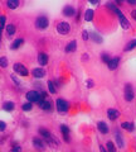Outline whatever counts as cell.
<instances>
[{
  "label": "cell",
  "instance_id": "cell-1",
  "mask_svg": "<svg viewBox=\"0 0 136 152\" xmlns=\"http://www.w3.org/2000/svg\"><path fill=\"white\" fill-rule=\"evenodd\" d=\"M25 98H27V100H28V102L38 103L40 99H42V98H44V96H42V95H40L38 91H35V90H30V91H28V93H27Z\"/></svg>",
  "mask_w": 136,
  "mask_h": 152
},
{
  "label": "cell",
  "instance_id": "cell-2",
  "mask_svg": "<svg viewBox=\"0 0 136 152\" xmlns=\"http://www.w3.org/2000/svg\"><path fill=\"white\" fill-rule=\"evenodd\" d=\"M49 26V20H48V18L44 17V15H42V17H38L37 18V20H35V27L38 28V29H45L47 27Z\"/></svg>",
  "mask_w": 136,
  "mask_h": 152
},
{
  "label": "cell",
  "instance_id": "cell-3",
  "mask_svg": "<svg viewBox=\"0 0 136 152\" xmlns=\"http://www.w3.org/2000/svg\"><path fill=\"white\" fill-rule=\"evenodd\" d=\"M55 105H57V110L60 112V113H65V112H68V103L64 100V99H57L55 100Z\"/></svg>",
  "mask_w": 136,
  "mask_h": 152
},
{
  "label": "cell",
  "instance_id": "cell-4",
  "mask_svg": "<svg viewBox=\"0 0 136 152\" xmlns=\"http://www.w3.org/2000/svg\"><path fill=\"white\" fill-rule=\"evenodd\" d=\"M57 32L60 33V34H68V33L71 32V27H69L68 23L60 22V23H58V26H57Z\"/></svg>",
  "mask_w": 136,
  "mask_h": 152
},
{
  "label": "cell",
  "instance_id": "cell-5",
  "mask_svg": "<svg viewBox=\"0 0 136 152\" xmlns=\"http://www.w3.org/2000/svg\"><path fill=\"white\" fill-rule=\"evenodd\" d=\"M14 71H15L18 75H20V76H28V74H29L28 69L23 64H15L14 65Z\"/></svg>",
  "mask_w": 136,
  "mask_h": 152
},
{
  "label": "cell",
  "instance_id": "cell-6",
  "mask_svg": "<svg viewBox=\"0 0 136 152\" xmlns=\"http://www.w3.org/2000/svg\"><path fill=\"white\" fill-rule=\"evenodd\" d=\"M125 99L127 102H132L134 99V91H132V86L130 84H127L125 86Z\"/></svg>",
  "mask_w": 136,
  "mask_h": 152
},
{
  "label": "cell",
  "instance_id": "cell-7",
  "mask_svg": "<svg viewBox=\"0 0 136 152\" xmlns=\"http://www.w3.org/2000/svg\"><path fill=\"white\" fill-rule=\"evenodd\" d=\"M38 104H39V107L43 109V110H50V109H52V104H50L49 100H47L45 98H42L38 102Z\"/></svg>",
  "mask_w": 136,
  "mask_h": 152
},
{
  "label": "cell",
  "instance_id": "cell-8",
  "mask_svg": "<svg viewBox=\"0 0 136 152\" xmlns=\"http://www.w3.org/2000/svg\"><path fill=\"white\" fill-rule=\"evenodd\" d=\"M107 117L110 118L111 121H116L117 118L120 117V112L119 110H116V109H109V110H107Z\"/></svg>",
  "mask_w": 136,
  "mask_h": 152
},
{
  "label": "cell",
  "instance_id": "cell-9",
  "mask_svg": "<svg viewBox=\"0 0 136 152\" xmlns=\"http://www.w3.org/2000/svg\"><path fill=\"white\" fill-rule=\"evenodd\" d=\"M74 14H76V10H74V8L72 5H67L63 8V15L64 17H73Z\"/></svg>",
  "mask_w": 136,
  "mask_h": 152
},
{
  "label": "cell",
  "instance_id": "cell-10",
  "mask_svg": "<svg viewBox=\"0 0 136 152\" xmlns=\"http://www.w3.org/2000/svg\"><path fill=\"white\" fill-rule=\"evenodd\" d=\"M32 75L34 76L35 79H42V77H44L45 76V71L43 69H40V67L39 69H34L32 71Z\"/></svg>",
  "mask_w": 136,
  "mask_h": 152
},
{
  "label": "cell",
  "instance_id": "cell-11",
  "mask_svg": "<svg viewBox=\"0 0 136 152\" xmlns=\"http://www.w3.org/2000/svg\"><path fill=\"white\" fill-rule=\"evenodd\" d=\"M119 64H120V58L119 57H115V58H111L109 62H107V66H109L110 70H115V69H117Z\"/></svg>",
  "mask_w": 136,
  "mask_h": 152
},
{
  "label": "cell",
  "instance_id": "cell-12",
  "mask_svg": "<svg viewBox=\"0 0 136 152\" xmlns=\"http://www.w3.org/2000/svg\"><path fill=\"white\" fill-rule=\"evenodd\" d=\"M33 146H34L37 150H44V143H43V141H42L40 138H38V137L33 138Z\"/></svg>",
  "mask_w": 136,
  "mask_h": 152
},
{
  "label": "cell",
  "instance_id": "cell-13",
  "mask_svg": "<svg viewBox=\"0 0 136 152\" xmlns=\"http://www.w3.org/2000/svg\"><path fill=\"white\" fill-rule=\"evenodd\" d=\"M97 128L98 131H100L102 134H106V133H109V127H107V124L105 122H98L97 123Z\"/></svg>",
  "mask_w": 136,
  "mask_h": 152
},
{
  "label": "cell",
  "instance_id": "cell-14",
  "mask_svg": "<svg viewBox=\"0 0 136 152\" xmlns=\"http://www.w3.org/2000/svg\"><path fill=\"white\" fill-rule=\"evenodd\" d=\"M39 133H40V136L43 137V138L47 140V142H49L50 138H52V134H50V132L48 129H45V128H40L39 129Z\"/></svg>",
  "mask_w": 136,
  "mask_h": 152
},
{
  "label": "cell",
  "instance_id": "cell-15",
  "mask_svg": "<svg viewBox=\"0 0 136 152\" xmlns=\"http://www.w3.org/2000/svg\"><path fill=\"white\" fill-rule=\"evenodd\" d=\"M60 131H62V134H63V138L65 142H69V128L67 126H60Z\"/></svg>",
  "mask_w": 136,
  "mask_h": 152
},
{
  "label": "cell",
  "instance_id": "cell-16",
  "mask_svg": "<svg viewBox=\"0 0 136 152\" xmlns=\"http://www.w3.org/2000/svg\"><path fill=\"white\" fill-rule=\"evenodd\" d=\"M38 62L40 66H44L48 64V56H47L45 53H39L38 55Z\"/></svg>",
  "mask_w": 136,
  "mask_h": 152
},
{
  "label": "cell",
  "instance_id": "cell-17",
  "mask_svg": "<svg viewBox=\"0 0 136 152\" xmlns=\"http://www.w3.org/2000/svg\"><path fill=\"white\" fill-rule=\"evenodd\" d=\"M3 108H4V110H6V112H13L14 109H15V104L13 102H5Z\"/></svg>",
  "mask_w": 136,
  "mask_h": 152
},
{
  "label": "cell",
  "instance_id": "cell-18",
  "mask_svg": "<svg viewBox=\"0 0 136 152\" xmlns=\"http://www.w3.org/2000/svg\"><path fill=\"white\" fill-rule=\"evenodd\" d=\"M24 43V39L23 38H18V39H15L13 42V45H12V50H18L19 47H22V45Z\"/></svg>",
  "mask_w": 136,
  "mask_h": 152
},
{
  "label": "cell",
  "instance_id": "cell-19",
  "mask_svg": "<svg viewBox=\"0 0 136 152\" xmlns=\"http://www.w3.org/2000/svg\"><path fill=\"white\" fill-rule=\"evenodd\" d=\"M76 48H77L76 41H72L67 45V47H65V52H73V51H76Z\"/></svg>",
  "mask_w": 136,
  "mask_h": 152
},
{
  "label": "cell",
  "instance_id": "cell-20",
  "mask_svg": "<svg viewBox=\"0 0 136 152\" xmlns=\"http://www.w3.org/2000/svg\"><path fill=\"white\" fill-rule=\"evenodd\" d=\"M15 26L14 24H8L6 26V34H8V37H12V36H14V33H15Z\"/></svg>",
  "mask_w": 136,
  "mask_h": 152
},
{
  "label": "cell",
  "instance_id": "cell-21",
  "mask_svg": "<svg viewBox=\"0 0 136 152\" xmlns=\"http://www.w3.org/2000/svg\"><path fill=\"white\" fill-rule=\"evenodd\" d=\"M6 4H8V8L17 9L18 7H19V0H8Z\"/></svg>",
  "mask_w": 136,
  "mask_h": 152
},
{
  "label": "cell",
  "instance_id": "cell-22",
  "mask_svg": "<svg viewBox=\"0 0 136 152\" xmlns=\"http://www.w3.org/2000/svg\"><path fill=\"white\" fill-rule=\"evenodd\" d=\"M84 19H86L87 22H91L93 19V10H92V9H88V10H86V13H84Z\"/></svg>",
  "mask_w": 136,
  "mask_h": 152
},
{
  "label": "cell",
  "instance_id": "cell-23",
  "mask_svg": "<svg viewBox=\"0 0 136 152\" xmlns=\"http://www.w3.org/2000/svg\"><path fill=\"white\" fill-rule=\"evenodd\" d=\"M121 127L124 128V129H126V131H134V124L132 123H129V122H125V123H122L121 124Z\"/></svg>",
  "mask_w": 136,
  "mask_h": 152
},
{
  "label": "cell",
  "instance_id": "cell-24",
  "mask_svg": "<svg viewBox=\"0 0 136 152\" xmlns=\"http://www.w3.org/2000/svg\"><path fill=\"white\" fill-rule=\"evenodd\" d=\"M22 109L24 112H30L32 109H33V105H32V102H29V103H25V104H23V107H22Z\"/></svg>",
  "mask_w": 136,
  "mask_h": 152
},
{
  "label": "cell",
  "instance_id": "cell-25",
  "mask_svg": "<svg viewBox=\"0 0 136 152\" xmlns=\"http://www.w3.org/2000/svg\"><path fill=\"white\" fill-rule=\"evenodd\" d=\"M0 67H8V58L6 57H0Z\"/></svg>",
  "mask_w": 136,
  "mask_h": 152
},
{
  "label": "cell",
  "instance_id": "cell-26",
  "mask_svg": "<svg viewBox=\"0 0 136 152\" xmlns=\"http://www.w3.org/2000/svg\"><path fill=\"white\" fill-rule=\"evenodd\" d=\"M48 89H49L50 94H55V93H57V89H55L53 81H48Z\"/></svg>",
  "mask_w": 136,
  "mask_h": 152
},
{
  "label": "cell",
  "instance_id": "cell-27",
  "mask_svg": "<svg viewBox=\"0 0 136 152\" xmlns=\"http://www.w3.org/2000/svg\"><path fill=\"white\" fill-rule=\"evenodd\" d=\"M116 142H117V146H119L120 148H122L124 142H122V137H121V134H116Z\"/></svg>",
  "mask_w": 136,
  "mask_h": 152
},
{
  "label": "cell",
  "instance_id": "cell-28",
  "mask_svg": "<svg viewBox=\"0 0 136 152\" xmlns=\"http://www.w3.org/2000/svg\"><path fill=\"white\" fill-rule=\"evenodd\" d=\"M136 47V41H132V42H130V43L126 46V48H125V51H131L132 48H135Z\"/></svg>",
  "mask_w": 136,
  "mask_h": 152
},
{
  "label": "cell",
  "instance_id": "cell-29",
  "mask_svg": "<svg viewBox=\"0 0 136 152\" xmlns=\"http://www.w3.org/2000/svg\"><path fill=\"white\" fill-rule=\"evenodd\" d=\"M106 147H107V150L109 151H111V152H114V151H116V148H115V146H114V143H112V142H107L106 143Z\"/></svg>",
  "mask_w": 136,
  "mask_h": 152
},
{
  "label": "cell",
  "instance_id": "cell-30",
  "mask_svg": "<svg viewBox=\"0 0 136 152\" xmlns=\"http://www.w3.org/2000/svg\"><path fill=\"white\" fill-rule=\"evenodd\" d=\"M101 58H102V61H104L105 64H107V62H109V61L111 60L110 57H109V55H107V53H104V55H102V57H101Z\"/></svg>",
  "mask_w": 136,
  "mask_h": 152
},
{
  "label": "cell",
  "instance_id": "cell-31",
  "mask_svg": "<svg viewBox=\"0 0 136 152\" xmlns=\"http://www.w3.org/2000/svg\"><path fill=\"white\" fill-rule=\"evenodd\" d=\"M92 38L95 39V42H98V43H101L102 42V38L100 36H97V34H92Z\"/></svg>",
  "mask_w": 136,
  "mask_h": 152
},
{
  "label": "cell",
  "instance_id": "cell-32",
  "mask_svg": "<svg viewBox=\"0 0 136 152\" xmlns=\"http://www.w3.org/2000/svg\"><path fill=\"white\" fill-rule=\"evenodd\" d=\"M5 128H6V124H5V122L0 121V132H4V131H5Z\"/></svg>",
  "mask_w": 136,
  "mask_h": 152
},
{
  "label": "cell",
  "instance_id": "cell-33",
  "mask_svg": "<svg viewBox=\"0 0 136 152\" xmlns=\"http://www.w3.org/2000/svg\"><path fill=\"white\" fill-rule=\"evenodd\" d=\"M20 150H22V148H20L19 145H14V147L12 148V151H14V152H15V151H20Z\"/></svg>",
  "mask_w": 136,
  "mask_h": 152
},
{
  "label": "cell",
  "instance_id": "cell-34",
  "mask_svg": "<svg viewBox=\"0 0 136 152\" xmlns=\"http://www.w3.org/2000/svg\"><path fill=\"white\" fill-rule=\"evenodd\" d=\"M82 34H83V37H82L83 39H84V41H87V39H88V33H87L86 31H84V32L82 33Z\"/></svg>",
  "mask_w": 136,
  "mask_h": 152
},
{
  "label": "cell",
  "instance_id": "cell-35",
  "mask_svg": "<svg viewBox=\"0 0 136 152\" xmlns=\"http://www.w3.org/2000/svg\"><path fill=\"white\" fill-rule=\"evenodd\" d=\"M130 5H136V0H126Z\"/></svg>",
  "mask_w": 136,
  "mask_h": 152
},
{
  "label": "cell",
  "instance_id": "cell-36",
  "mask_svg": "<svg viewBox=\"0 0 136 152\" xmlns=\"http://www.w3.org/2000/svg\"><path fill=\"white\" fill-rule=\"evenodd\" d=\"M131 17H132L135 20H136V9H135V10H132V13H131Z\"/></svg>",
  "mask_w": 136,
  "mask_h": 152
},
{
  "label": "cell",
  "instance_id": "cell-37",
  "mask_svg": "<svg viewBox=\"0 0 136 152\" xmlns=\"http://www.w3.org/2000/svg\"><path fill=\"white\" fill-rule=\"evenodd\" d=\"M88 1H90L91 4H98L100 3V0H88Z\"/></svg>",
  "mask_w": 136,
  "mask_h": 152
},
{
  "label": "cell",
  "instance_id": "cell-38",
  "mask_svg": "<svg viewBox=\"0 0 136 152\" xmlns=\"http://www.w3.org/2000/svg\"><path fill=\"white\" fill-rule=\"evenodd\" d=\"M122 1H124V0H116V3H117V4H121Z\"/></svg>",
  "mask_w": 136,
  "mask_h": 152
}]
</instances>
